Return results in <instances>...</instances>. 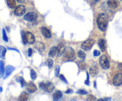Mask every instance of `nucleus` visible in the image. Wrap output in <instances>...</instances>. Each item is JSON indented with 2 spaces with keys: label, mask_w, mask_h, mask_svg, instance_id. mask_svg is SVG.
Masks as SVG:
<instances>
[{
  "label": "nucleus",
  "mask_w": 122,
  "mask_h": 101,
  "mask_svg": "<svg viewBox=\"0 0 122 101\" xmlns=\"http://www.w3.org/2000/svg\"><path fill=\"white\" fill-rule=\"evenodd\" d=\"M108 22V16L106 13L99 14L97 19V24L99 29L101 31H105L107 29Z\"/></svg>",
  "instance_id": "f257e3e1"
},
{
  "label": "nucleus",
  "mask_w": 122,
  "mask_h": 101,
  "mask_svg": "<svg viewBox=\"0 0 122 101\" xmlns=\"http://www.w3.org/2000/svg\"><path fill=\"white\" fill-rule=\"evenodd\" d=\"M75 52L72 48L68 46L66 48L65 51L63 54V59L65 61H73L75 59Z\"/></svg>",
  "instance_id": "f03ea898"
},
{
  "label": "nucleus",
  "mask_w": 122,
  "mask_h": 101,
  "mask_svg": "<svg viewBox=\"0 0 122 101\" xmlns=\"http://www.w3.org/2000/svg\"><path fill=\"white\" fill-rule=\"evenodd\" d=\"M99 64L100 67L104 70H107L110 68V63L108 58L105 55H102L100 58Z\"/></svg>",
  "instance_id": "7ed1b4c3"
},
{
  "label": "nucleus",
  "mask_w": 122,
  "mask_h": 101,
  "mask_svg": "<svg viewBox=\"0 0 122 101\" xmlns=\"http://www.w3.org/2000/svg\"><path fill=\"white\" fill-rule=\"evenodd\" d=\"M38 19V14L34 12H29L25 14L24 16V19L27 21H30V22H33V21H36Z\"/></svg>",
  "instance_id": "20e7f679"
},
{
  "label": "nucleus",
  "mask_w": 122,
  "mask_h": 101,
  "mask_svg": "<svg viewBox=\"0 0 122 101\" xmlns=\"http://www.w3.org/2000/svg\"><path fill=\"white\" fill-rule=\"evenodd\" d=\"M94 44V41L93 39H89L82 43L81 45V48L85 51H89L92 48Z\"/></svg>",
  "instance_id": "39448f33"
},
{
  "label": "nucleus",
  "mask_w": 122,
  "mask_h": 101,
  "mask_svg": "<svg viewBox=\"0 0 122 101\" xmlns=\"http://www.w3.org/2000/svg\"><path fill=\"white\" fill-rule=\"evenodd\" d=\"M25 13H26V8L23 5H18L14 10V14L17 16H21Z\"/></svg>",
  "instance_id": "423d86ee"
},
{
  "label": "nucleus",
  "mask_w": 122,
  "mask_h": 101,
  "mask_svg": "<svg viewBox=\"0 0 122 101\" xmlns=\"http://www.w3.org/2000/svg\"><path fill=\"white\" fill-rule=\"evenodd\" d=\"M122 84V74L117 73L113 78V84L116 86H119Z\"/></svg>",
  "instance_id": "0eeeda50"
},
{
  "label": "nucleus",
  "mask_w": 122,
  "mask_h": 101,
  "mask_svg": "<svg viewBox=\"0 0 122 101\" xmlns=\"http://www.w3.org/2000/svg\"><path fill=\"white\" fill-rule=\"evenodd\" d=\"M66 47L65 45L63 43H60L58 44V46H57V57H61L63 55L65 51Z\"/></svg>",
  "instance_id": "6e6552de"
},
{
  "label": "nucleus",
  "mask_w": 122,
  "mask_h": 101,
  "mask_svg": "<svg viewBox=\"0 0 122 101\" xmlns=\"http://www.w3.org/2000/svg\"><path fill=\"white\" fill-rule=\"evenodd\" d=\"M25 34H26L27 42L29 44L34 43L35 42V38L34 35L30 32H25Z\"/></svg>",
  "instance_id": "1a4fd4ad"
},
{
  "label": "nucleus",
  "mask_w": 122,
  "mask_h": 101,
  "mask_svg": "<svg viewBox=\"0 0 122 101\" xmlns=\"http://www.w3.org/2000/svg\"><path fill=\"white\" fill-rule=\"evenodd\" d=\"M107 7L110 9H115L119 6V2L117 0H108L107 2Z\"/></svg>",
  "instance_id": "9d476101"
},
{
  "label": "nucleus",
  "mask_w": 122,
  "mask_h": 101,
  "mask_svg": "<svg viewBox=\"0 0 122 101\" xmlns=\"http://www.w3.org/2000/svg\"><path fill=\"white\" fill-rule=\"evenodd\" d=\"M55 89V87L54 86V84H52V83L50 82H47L45 84V86H44V90L45 91L48 93H51L52 91H54Z\"/></svg>",
  "instance_id": "9b49d317"
},
{
  "label": "nucleus",
  "mask_w": 122,
  "mask_h": 101,
  "mask_svg": "<svg viewBox=\"0 0 122 101\" xmlns=\"http://www.w3.org/2000/svg\"><path fill=\"white\" fill-rule=\"evenodd\" d=\"M41 33L45 38H48V39L51 38V36H52L50 30L46 28V27H45V26H43V27H41Z\"/></svg>",
  "instance_id": "f8f14e48"
},
{
  "label": "nucleus",
  "mask_w": 122,
  "mask_h": 101,
  "mask_svg": "<svg viewBox=\"0 0 122 101\" xmlns=\"http://www.w3.org/2000/svg\"><path fill=\"white\" fill-rule=\"evenodd\" d=\"M26 90L30 93H33L36 91L37 87L33 82H29L26 84Z\"/></svg>",
  "instance_id": "ddd939ff"
},
{
  "label": "nucleus",
  "mask_w": 122,
  "mask_h": 101,
  "mask_svg": "<svg viewBox=\"0 0 122 101\" xmlns=\"http://www.w3.org/2000/svg\"><path fill=\"white\" fill-rule=\"evenodd\" d=\"M14 70V67H13L12 65H7L5 67V76L4 77V79H5L7 77H8L13 72V71Z\"/></svg>",
  "instance_id": "4468645a"
},
{
  "label": "nucleus",
  "mask_w": 122,
  "mask_h": 101,
  "mask_svg": "<svg viewBox=\"0 0 122 101\" xmlns=\"http://www.w3.org/2000/svg\"><path fill=\"white\" fill-rule=\"evenodd\" d=\"M89 73H90L91 76L92 77L97 76L98 73V68L95 65H92L89 68Z\"/></svg>",
  "instance_id": "2eb2a0df"
},
{
  "label": "nucleus",
  "mask_w": 122,
  "mask_h": 101,
  "mask_svg": "<svg viewBox=\"0 0 122 101\" xmlns=\"http://www.w3.org/2000/svg\"><path fill=\"white\" fill-rule=\"evenodd\" d=\"M35 48L39 51V52H43L45 50V46L43 43L41 42H38L35 43Z\"/></svg>",
  "instance_id": "dca6fc26"
},
{
  "label": "nucleus",
  "mask_w": 122,
  "mask_h": 101,
  "mask_svg": "<svg viewBox=\"0 0 122 101\" xmlns=\"http://www.w3.org/2000/svg\"><path fill=\"white\" fill-rule=\"evenodd\" d=\"M98 45L101 51L102 52L105 51V50H106V42H105L104 39H100L98 41Z\"/></svg>",
  "instance_id": "f3484780"
},
{
  "label": "nucleus",
  "mask_w": 122,
  "mask_h": 101,
  "mask_svg": "<svg viewBox=\"0 0 122 101\" xmlns=\"http://www.w3.org/2000/svg\"><path fill=\"white\" fill-rule=\"evenodd\" d=\"M62 96H63V94H62L61 91L58 90V91H56L53 94V99L54 101H57V100H59L61 98Z\"/></svg>",
  "instance_id": "a211bd4d"
},
{
  "label": "nucleus",
  "mask_w": 122,
  "mask_h": 101,
  "mask_svg": "<svg viewBox=\"0 0 122 101\" xmlns=\"http://www.w3.org/2000/svg\"><path fill=\"white\" fill-rule=\"evenodd\" d=\"M48 55L50 57H54L57 55V47L56 46H52L50 50Z\"/></svg>",
  "instance_id": "6ab92c4d"
},
{
  "label": "nucleus",
  "mask_w": 122,
  "mask_h": 101,
  "mask_svg": "<svg viewBox=\"0 0 122 101\" xmlns=\"http://www.w3.org/2000/svg\"><path fill=\"white\" fill-rule=\"evenodd\" d=\"M6 52H7V49L3 46H0V58L2 59H5Z\"/></svg>",
  "instance_id": "aec40b11"
},
{
  "label": "nucleus",
  "mask_w": 122,
  "mask_h": 101,
  "mask_svg": "<svg viewBox=\"0 0 122 101\" xmlns=\"http://www.w3.org/2000/svg\"><path fill=\"white\" fill-rule=\"evenodd\" d=\"M28 97H29L28 93H27L26 91H23V92L21 93V94L20 95V96H19V101H27V100L28 99Z\"/></svg>",
  "instance_id": "412c9836"
},
{
  "label": "nucleus",
  "mask_w": 122,
  "mask_h": 101,
  "mask_svg": "<svg viewBox=\"0 0 122 101\" xmlns=\"http://www.w3.org/2000/svg\"><path fill=\"white\" fill-rule=\"evenodd\" d=\"M15 80L17 82H19V83L21 84V86L22 87H23L25 86H26V84H27V83H26V81L25 80L23 77H21V76H19V77H17V78H15Z\"/></svg>",
  "instance_id": "4be33fe9"
},
{
  "label": "nucleus",
  "mask_w": 122,
  "mask_h": 101,
  "mask_svg": "<svg viewBox=\"0 0 122 101\" xmlns=\"http://www.w3.org/2000/svg\"><path fill=\"white\" fill-rule=\"evenodd\" d=\"M4 71V62L2 60H1L0 61V78L3 77Z\"/></svg>",
  "instance_id": "5701e85b"
},
{
  "label": "nucleus",
  "mask_w": 122,
  "mask_h": 101,
  "mask_svg": "<svg viewBox=\"0 0 122 101\" xmlns=\"http://www.w3.org/2000/svg\"><path fill=\"white\" fill-rule=\"evenodd\" d=\"M7 5L10 8H15V5H16L15 0H7Z\"/></svg>",
  "instance_id": "b1692460"
},
{
  "label": "nucleus",
  "mask_w": 122,
  "mask_h": 101,
  "mask_svg": "<svg viewBox=\"0 0 122 101\" xmlns=\"http://www.w3.org/2000/svg\"><path fill=\"white\" fill-rule=\"evenodd\" d=\"M78 57L81 59H82V61L85 60L86 58V54L83 51H79L78 52Z\"/></svg>",
  "instance_id": "393cba45"
},
{
  "label": "nucleus",
  "mask_w": 122,
  "mask_h": 101,
  "mask_svg": "<svg viewBox=\"0 0 122 101\" xmlns=\"http://www.w3.org/2000/svg\"><path fill=\"white\" fill-rule=\"evenodd\" d=\"M77 65H78L79 68L81 69V70H84L86 68V64L83 63V61H82L77 62Z\"/></svg>",
  "instance_id": "a878e982"
},
{
  "label": "nucleus",
  "mask_w": 122,
  "mask_h": 101,
  "mask_svg": "<svg viewBox=\"0 0 122 101\" xmlns=\"http://www.w3.org/2000/svg\"><path fill=\"white\" fill-rule=\"evenodd\" d=\"M2 39L3 40H4L5 42H7L8 41V37H7V33H6L5 30L4 29H2Z\"/></svg>",
  "instance_id": "bb28decb"
},
{
  "label": "nucleus",
  "mask_w": 122,
  "mask_h": 101,
  "mask_svg": "<svg viewBox=\"0 0 122 101\" xmlns=\"http://www.w3.org/2000/svg\"><path fill=\"white\" fill-rule=\"evenodd\" d=\"M30 77H31V78H32L33 80H35L36 78V77H37L36 72L34 70H31V71H30Z\"/></svg>",
  "instance_id": "cd10ccee"
},
{
  "label": "nucleus",
  "mask_w": 122,
  "mask_h": 101,
  "mask_svg": "<svg viewBox=\"0 0 122 101\" xmlns=\"http://www.w3.org/2000/svg\"><path fill=\"white\" fill-rule=\"evenodd\" d=\"M60 67L58 65H57V66L55 67L54 69V73H55V76L56 77H58L59 76V73H60Z\"/></svg>",
  "instance_id": "c85d7f7f"
},
{
  "label": "nucleus",
  "mask_w": 122,
  "mask_h": 101,
  "mask_svg": "<svg viewBox=\"0 0 122 101\" xmlns=\"http://www.w3.org/2000/svg\"><path fill=\"white\" fill-rule=\"evenodd\" d=\"M47 63H48V67L49 68H52V67L54 65V61L52 59H47Z\"/></svg>",
  "instance_id": "c756f323"
},
{
  "label": "nucleus",
  "mask_w": 122,
  "mask_h": 101,
  "mask_svg": "<svg viewBox=\"0 0 122 101\" xmlns=\"http://www.w3.org/2000/svg\"><path fill=\"white\" fill-rule=\"evenodd\" d=\"M21 36H22V40H23V42L24 44L26 45L27 43V40H26V34H25V32L24 31H22L21 32Z\"/></svg>",
  "instance_id": "7c9ffc66"
},
{
  "label": "nucleus",
  "mask_w": 122,
  "mask_h": 101,
  "mask_svg": "<svg viewBox=\"0 0 122 101\" xmlns=\"http://www.w3.org/2000/svg\"><path fill=\"white\" fill-rule=\"evenodd\" d=\"M77 93L81 94V95H85V94L88 93V92L84 89H79V90H77Z\"/></svg>",
  "instance_id": "2f4dec72"
},
{
  "label": "nucleus",
  "mask_w": 122,
  "mask_h": 101,
  "mask_svg": "<svg viewBox=\"0 0 122 101\" xmlns=\"http://www.w3.org/2000/svg\"><path fill=\"white\" fill-rule=\"evenodd\" d=\"M86 74H87V79L86 80H85V84L87 86H89V83H90V82H89V74L88 72H86Z\"/></svg>",
  "instance_id": "473e14b6"
},
{
  "label": "nucleus",
  "mask_w": 122,
  "mask_h": 101,
  "mask_svg": "<svg viewBox=\"0 0 122 101\" xmlns=\"http://www.w3.org/2000/svg\"><path fill=\"white\" fill-rule=\"evenodd\" d=\"M60 79L62 81H63V82H65L66 83H67V84H68L67 81L66 80V78H65V77H64V76H63V74H60Z\"/></svg>",
  "instance_id": "72a5a7b5"
},
{
  "label": "nucleus",
  "mask_w": 122,
  "mask_h": 101,
  "mask_svg": "<svg viewBox=\"0 0 122 101\" xmlns=\"http://www.w3.org/2000/svg\"><path fill=\"white\" fill-rule=\"evenodd\" d=\"M87 100L88 101H95V100H96V97L95 96H92V95H89Z\"/></svg>",
  "instance_id": "f704fd0d"
},
{
  "label": "nucleus",
  "mask_w": 122,
  "mask_h": 101,
  "mask_svg": "<svg viewBox=\"0 0 122 101\" xmlns=\"http://www.w3.org/2000/svg\"><path fill=\"white\" fill-rule=\"evenodd\" d=\"M100 55V52L98 50H94V55L95 56V57H98Z\"/></svg>",
  "instance_id": "c9c22d12"
},
{
  "label": "nucleus",
  "mask_w": 122,
  "mask_h": 101,
  "mask_svg": "<svg viewBox=\"0 0 122 101\" xmlns=\"http://www.w3.org/2000/svg\"><path fill=\"white\" fill-rule=\"evenodd\" d=\"M44 86H45V83L44 82H41L39 84V87L41 89H44Z\"/></svg>",
  "instance_id": "e433bc0d"
},
{
  "label": "nucleus",
  "mask_w": 122,
  "mask_h": 101,
  "mask_svg": "<svg viewBox=\"0 0 122 101\" xmlns=\"http://www.w3.org/2000/svg\"><path fill=\"white\" fill-rule=\"evenodd\" d=\"M32 54V49L31 48H29L28 49V55L29 57H31Z\"/></svg>",
  "instance_id": "4c0bfd02"
},
{
  "label": "nucleus",
  "mask_w": 122,
  "mask_h": 101,
  "mask_svg": "<svg viewBox=\"0 0 122 101\" xmlns=\"http://www.w3.org/2000/svg\"><path fill=\"white\" fill-rule=\"evenodd\" d=\"M73 90H71V89H69L67 90L66 91V93H67V94L71 93H73Z\"/></svg>",
  "instance_id": "58836bf2"
},
{
  "label": "nucleus",
  "mask_w": 122,
  "mask_h": 101,
  "mask_svg": "<svg viewBox=\"0 0 122 101\" xmlns=\"http://www.w3.org/2000/svg\"><path fill=\"white\" fill-rule=\"evenodd\" d=\"M99 1H100V0H91V2L92 4H95L97 3Z\"/></svg>",
  "instance_id": "ea45409f"
},
{
  "label": "nucleus",
  "mask_w": 122,
  "mask_h": 101,
  "mask_svg": "<svg viewBox=\"0 0 122 101\" xmlns=\"http://www.w3.org/2000/svg\"><path fill=\"white\" fill-rule=\"evenodd\" d=\"M118 68H119V70L122 71V63H119L118 64Z\"/></svg>",
  "instance_id": "a19ab883"
},
{
  "label": "nucleus",
  "mask_w": 122,
  "mask_h": 101,
  "mask_svg": "<svg viewBox=\"0 0 122 101\" xmlns=\"http://www.w3.org/2000/svg\"><path fill=\"white\" fill-rule=\"evenodd\" d=\"M17 1L19 3H23V2H25L26 0H17Z\"/></svg>",
  "instance_id": "79ce46f5"
},
{
  "label": "nucleus",
  "mask_w": 122,
  "mask_h": 101,
  "mask_svg": "<svg viewBox=\"0 0 122 101\" xmlns=\"http://www.w3.org/2000/svg\"><path fill=\"white\" fill-rule=\"evenodd\" d=\"M2 91V87H0V92H1V91Z\"/></svg>",
  "instance_id": "37998d69"
},
{
  "label": "nucleus",
  "mask_w": 122,
  "mask_h": 101,
  "mask_svg": "<svg viewBox=\"0 0 122 101\" xmlns=\"http://www.w3.org/2000/svg\"><path fill=\"white\" fill-rule=\"evenodd\" d=\"M94 86L95 87H96V82H94Z\"/></svg>",
  "instance_id": "c03bdc74"
},
{
  "label": "nucleus",
  "mask_w": 122,
  "mask_h": 101,
  "mask_svg": "<svg viewBox=\"0 0 122 101\" xmlns=\"http://www.w3.org/2000/svg\"><path fill=\"white\" fill-rule=\"evenodd\" d=\"M120 1H121V2H122V0H120Z\"/></svg>",
  "instance_id": "a18cd8bd"
}]
</instances>
